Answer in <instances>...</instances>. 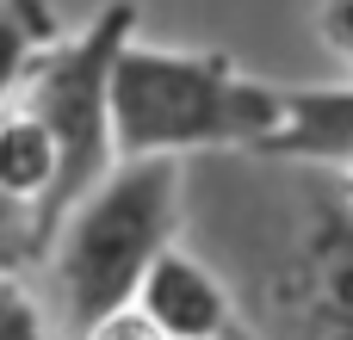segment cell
<instances>
[{
	"label": "cell",
	"mask_w": 353,
	"mask_h": 340,
	"mask_svg": "<svg viewBox=\"0 0 353 340\" xmlns=\"http://www.w3.org/2000/svg\"><path fill=\"white\" fill-rule=\"evenodd\" d=\"M285 118V87L242 74L217 50L124 43L112 62V149L137 155H254Z\"/></svg>",
	"instance_id": "1"
},
{
	"label": "cell",
	"mask_w": 353,
	"mask_h": 340,
	"mask_svg": "<svg viewBox=\"0 0 353 340\" xmlns=\"http://www.w3.org/2000/svg\"><path fill=\"white\" fill-rule=\"evenodd\" d=\"M180 217H186L180 155L112 161L105 180L87 186L50 235V285H56L62 322L74 334H93L105 316L130 310L155 254L174 248Z\"/></svg>",
	"instance_id": "2"
},
{
	"label": "cell",
	"mask_w": 353,
	"mask_h": 340,
	"mask_svg": "<svg viewBox=\"0 0 353 340\" xmlns=\"http://www.w3.org/2000/svg\"><path fill=\"white\" fill-rule=\"evenodd\" d=\"M130 37H137V0H105L81 31H62L19 87V99L43 118L56 161H62L56 198H50V235L74 211V198L87 186H99L105 167L118 161V149H112V62Z\"/></svg>",
	"instance_id": "3"
},
{
	"label": "cell",
	"mask_w": 353,
	"mask_h": 340,
	"mask_svg": "<svg viewBox=\"0 0 353 340\" xmlns=\"http://www.w3.org/2000/svg\"><path fill=\"white\" fill-rule=\"evenodd\" d=\"M267 322L285 340H353V204L347 180H316L292 192L285 223L267 235L254 266Z\"/></svg>",
	"instance_id": "4"
},
{
	"label": "cell",
	"mask_w": 353,
	"mask_h": 340,
	"mask_svg": "<svg viewBox=\"0 0 353 340\" xmlns=\"http://www.w3.org/2000/svg\"><path fill=\"white\" fill-rule=\"evenodd\" d=\"M130 310L161 340H217L223 328H236V297H230L223 273L192 260L186 248H161L155 254V266L143 273Z\"/></svg>",
	"instance_id": "5"
},
{
	"label": "cell",
	"mask_w": 353,
	"mask_h": 340,
	"mask_svg": "<svg viewBox=\"0 0 353 340\" xmlns=\"http://www.w3.org/2000/svg\"><path fill=\"white\" fill-rule=\"evenodd\" d=\"M261 161H298L316 173L353 167V87H285L279 130L254 149Z\"/></svg>",
	"instance_id": "6"
},
{
	"label": "cell",
	"mask_w": 353,
	"mask_h": 340,
	"mask_svg": "<svg viewBox=\"0 0 353 340\" xmlns=\"http://www.w3.org/2000/svg\"><path fill=\"white\" fill-rule=\"evenodd\" d=\"M56 173H62V161H56V142H50L43 118H37L25 99H12V105L0 111V192L19 198V204H31L37 223H43V235H50Z\"/></svg>",
	"instance_id": "7"
},
{
	"label": "cell",
	"mask_w": 353,
	"mask_h": 340,
	"mask_svg": "<svg viewBox=\"0 0 353 340\" xmlns=\"http://www.w3.org/2000/svg\"><path fill=\"white\" fill-rule=\"evenodd\" d=\"M56 37H62V19L50 0H0V111L19 99L25 74Z\"/></svg>",
	"instance_id": "8"
},
{
	"label": "cell",
	"mask_w": 353,
	"mask_h": 340,
	"mask_svg": "<svg viewBox=\"0 0 353 340\" xmlns=\"http://www.w3.org/2000/svg\"><path fill=\"white\" fill-rule=\"evenodd\" d=\"M43 254H50V235H43L37 211L0 192V266H6V273H25V266H37Z\"/></svg>",
	"instance_id": "9"
},
{
	"label": "cell",
	"mask_w": 353,
	"mask_h": 340,
	"mask_svg": "<svg viewBox=\"0 0 353 340\" xmlns=\"http://www.w3.org/2000/svg\"><path fill=\"white\" fill-rule=\"evenodd\" d=\"M0 340H50L43 304L25 291V279L6 273V266H0Z\"/></svg>",
	"instance_id": "10"
},
{
	"label": "cell",
	"mask_w": 353,
	"mask_h": 340,
	"mask_svg": "<svg viewBox=\"0 0 353 340\" xmlns=\"http://www.w3.org/2000/svg\"><path fill=\"white\" fill-rule=\"evenodd\" d=\"M316 31H323V43L341 62H353V0H323L316 6Z\"/></svg>",
	"instance_id": "11"
},
{
	"label": "cell",
	"mask_w": 353,
	"mask_h": 340,
	"mask_svg": "<svg viewBox=\"0 0 353 340\" xmlns=\"http://www.w3.org/2000/svg\"><path fill=\"white\" fill-rule=\"evenodd\" d=\"M217 340H261V334H248V328L236 322V328H223V334H217Z\"/></svg>",
	"instance_id": "12"
},
{
	"label": "cell",
	"mask_w": 353,
	"mask_h": 340,
	"mask_svg": "<svg viewBox=\"0 0 353 340\" xmlns=\"http://www.w3.org/2000/svg\"><path fill=\"white\" fill-rule=\"evenodd\" d=\"M341 180H347V204H353V167H347V173H341Z\"/></svg>",
	"instance_id": "13"
}]
</instances>
